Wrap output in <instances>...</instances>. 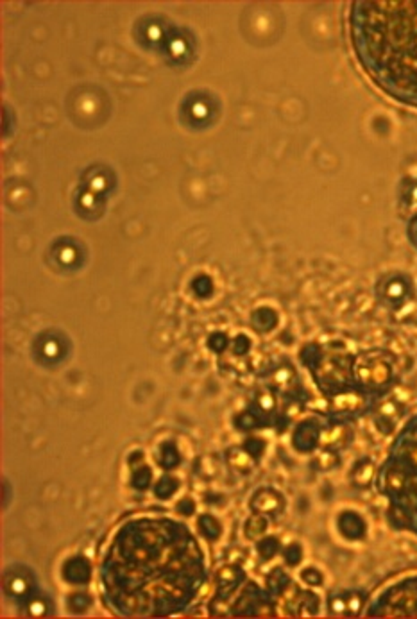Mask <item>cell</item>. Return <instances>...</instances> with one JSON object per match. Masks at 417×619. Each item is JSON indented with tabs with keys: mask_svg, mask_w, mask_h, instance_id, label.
<instances>
[{
	"mask_svg": "<svg viewBox=\"0 0 417 619\" xmlns=\"http://www.w3.org/2000/svg\"><path fill=\"white\" fill-rule=\"evenodd\" d=\"M391 301H403L407 295V281L403 279H396V281H391L387 287V292H385Z\"/></svg>",
	"mask_w": 417,
	"mask_h": 619,
	"instance_id": "12",
	"label": "cell"
},
{
	"mask_svg": "<svg viewBox=\"0 0 417 619\" xmlns=\"http://www.w3.org/2000/svg\"><path fill=\"white\" fill-rule=\"evenodd\" d=\"M374 618H417V576H409L380 592L367 609Z\"/></svg>",
	"mask_w": 417,
	"mask_h": 619,
	"instance_id": "3",
	"label": "cell"
},
{
	"mask_svg": "<svg viewBox=\"0 0 417 619\" xmlns=\"http://www.w3.org/2000/svg\"><path fill=\"white\" fill-rule=\"evenodd\" d=\"M372 475H374V468H372V463L369 462V460L360 462L358 465L355 468V472H353L356 484H362V485L369 484V482L372 480Z\"/></svg>",
	"mask_w": 417,
	"mask_h": 619,
	"instance_id": "11",
	"label": "cell"
},
{
	"mask_svg": "<svg viewBox=\"0 0 417 619\" xmlns=\"http://www.w3.org/2000/svg\"><path fill=\"white\" fill-rule=\"evenodd\" d=\"M376 487L387 500V517L417 537V414L403 424L378 469Z\"/></svg>",
	"mask_w": 417,
	"mask_h": 619,
	"instance_id": "2",
	"label": "cell"
},
{
	"mask_svg": "<svg viewBox=\"0 0 417 619\" xmlns=\"http://www.w3.org/2000/svg\"><path fill=\"white\" fill-rule=\"evenodd\" d=\"M364 595L355 592V590H347V592L330 596L328 609H330V614L333 616H356L364 609Z\"/></svg>",
	"mask_w": 417,
	"mask_h": 619,
	"instance_id": "4",
	"label": "cell"
},
{
	"mask_svg": "<svg viewBox=\"0 0 417 619\" xmlns=\"http://www.w3.org/2000/svg\"><path fill=\"white\" fill-rule=\"evenodd\" d=\"M280 551V541L276 537H265L261 539L260 544H258V553L264 560H268V558H273L274 555Z\"/></svg>",
	"mask_w": 417,
	"mask_h": 619,
	"instance_id": "10",
	"label": "cell"
},
{
	"mask_svg": "<svg viewBox=\"0 0 417 619\" xmlns=\"http://www.w3.org/2000/svg\"><path fill=\"white\" fill-rule=\"evenodd\" d=\"M265 530H267V521H265L264 517L258 516V514H257V516H252L251 519H249V521L245 523L244 532H245V535H248L249 539H252V541H257V539H260L261 535H264Z\"/></svg>",
	"mask_w": 417,
	"mask_h": 619,
	"instance_id": "9",
	"label": "cell"
},
{
	"mask_svg": "<svg viewBox=\"0 0 417 619\" xmlns=\"http://www.w3.org/2000/svg\"><path fill=\"white\" fill-rule=\"evenodd\" d=\"M301 557H303V555H301V548H299L298 544H292V546H289V548H287L285 558H287V562H289V564L296 566V564H299Z\"/></svg>",
	"mask_w": 417,
	"mask_h": 619,
	"instance_id": "15",
	"label": "cell"
},
{
	"mask_svg": "<svg viewBox=\"0 0 417 619\" xmlns=\"http://www.w3.org/2000/svg\"><path fill=\"white\" fill-rule=\"evenodd\" d=\"M347 27L371 81L393 100L417 110V0H356Z\"/></svg>",
	"mask_w": 417,
	"mask_h": 619,
	"instance_id": "1",
	"label": "cell"
},
{
	"mask_svg": "<svg viewBox=\"0 0 417 619\" xmlns=\"http://www.w3.org/2000/svg\"><path fill=\"white\" fill-rule=\"evenodd\" d=\"M298 437H305V439H299L294 442L296 446H298V449H305V452H308V449H314L319 442V428L305 424L303 428H299L298 433L294 435V439H298Z\"/></svg>",
	"mask_w": 417,
	"mask_h": 619,
	"instance_id": "8",
	"label": "cell"
},
{
	"mask_svg": "<svg viewBox=\"0 0 417 619\" xmlns=\"http://www.w3.org/2000/svg\"><path fill=\"white\" fill-rule=\"evenodd\" d=\"M201 530H204V533H206L208 537H211V539H215V537H219V533H220V526H219V521H215L213 517H204V519H201Z\"/></svg>",
	"mask_w": 417,
	"mask_h": 619,
	"instance_id": "13",
	"label": "cell"
},
{
	"mask_svg": "<svg viewBox=\"0 0 417 619\" xmlns=\"http://www.w3.org/2000/svg\"><path fill=\"white\" fill-rule=\"evenodd\" d=\"M339 528L349 539H362L365 533L364 519L355 512H344L339 517Z\"/></svg>",
	"mask_w": 417,
	"mask_h": 619,
	"instance_id": "6",
	"label": "cell"
},
{
	"mask_svg": "<svg viewBox=\"0 0 417 619\" xmlns=\"http://www.w3.org/2000/svg\"><path fill=\"white\" fill-rule=\"evenodd\" d=\"M245 574L235 566H226L219 573V592L222 598H227L229 592H235L236 587L244 582Z\"/></svg>",
	"mask_w": 417,
	"mask_h": 619,
	"instance_id": "7",
	"label": "cell"
},
{
	"mask_svg": "<svg viewBox=\"0 0 417 619\" xmlns=\"http://www.w3.org/2000/svg\"><path fill=\"white\" fill-rule=\"evenodd\" d=\"M409 238H410V242H412V246L417 249V215L412 218V222H410Z\"/></svg>",
	"mask_w": 417,
	"mask_h": 619,
	"instance_id": "16",
	"label": "cell"
},
{
	"mask_svg": "<svg viewBox=\"0 0 417 619\" xmlns=\"http://www.w3.org/2000/svg\"><path fill=\"white\" fill-rule=\"evenodd\" d=\"M301 579L305 580L306 583H310V586H321L322 583V574L319 573L315 567H308L301 573Z\"/></svg>",
	"mask_w": 417,
	"mask_h": 619,
	"instance_id": "14",
	"label": "cell"
},
{
	"mask_svg": "<svg viewBox=\"0 0 417 619\" xmlns=\"http://www.w3.org/2000/svg\"><path fill=\"white\" fill-rule=\"evenodd\" d=\"M251 509L255 514H267V516L276 517L285 509V500L274 489H260L252 496Z\"/></svg>",
	"mask_w": 417,
	"mask_h": 619,
	"instance_id": "5",
	"label": "cell"
}]
</instances>
